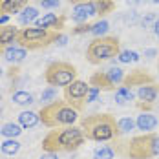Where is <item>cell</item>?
Segmentation results:
<instances>
[{
    "label": "cell",
    "instance_id": "4fadbf2b",
    "mask_svg": "<svg viewBox=\"0 0 159 159\" xmlns=\"http://www.w3.org/2000/svg\"><path fill=\"white\" fill-rule=\"evenodd\" d=\"M30 6V0H0V16H11Z\"/></svg>",
    "mask_w": 159,
    "mask_h": 159
},
{
    "label": "cell",
    "instance_id": "ac0fdd59",
    "mask_svg": "<svg viewBox=\"0 0 159 159\" xmlns=\"http://www.w3.org/2000/svg\"><path fill=\"white\" fill-rule=\"evenodd\" d=\"M39 123H40V117L35 111L26 110V111H22V113H18V125L22 128H33V126H37Z\"/></svg>",
    "mask_w": 159,
    "mask_h": 159
},
{
    "label": "cell",
    "instance_id": "5bb4252c",
    "mask_svg": "<svg viewBox=\"0 0 159 159\" xmlns=\"http://www.w3.org/2000/svg\"><path fill=\"white\" fill-rule=\"evenodd\" d=\"M93 15H97L93 2H90V4H79V6H75V9L71 13V20L82 24V22H86V18H90V16H93Z\"/></svg>",
    "mask_w": 159,
    "mask_h": 159
},
{
    "label": "cell",
    "instance_id": "ee69618b",
    "mask_svg": "<svg viewBox=\"0 0 159 159\" xmlns=\"http://www.w3.org/2000/svg\"><path fill=\"white\" fill-rule=\"evenodd\" d=\"M0 75H2V70H0Z\"/></svg>",
    "mask_w": 159,
    "mask_h": 159
},
{
    "label": "cell",
    "instance_id": "ba28073f",
    "mask_svg": "<svg viewBox=\"0 0 159 159\" xmlns=\"http://www.w3.org/2000/svg\"><path fill=\"white\" fill-rule=\"evenodd\" d=\"M90 90V84L84 82V80H79L75 79L71 84H68L64 88V101H68L71 106H75L79 111H82L84 108V99H86V93Z\"/></svg>",
    "mask_w": 159,
    "mask_h": 159
},
{
    "label": "cell",
    "instance_id": "8fae6325",
    "mask_svg": "<svg viewBox=\"0 0 159 159\" xmlns=\"http://www.w3.org/2000/svg\"><path fill=\"white\" fill-rule=\"evenodd\" d=\"M16 35H18V30L15 26H11V24L0 26V55H4L6 49L16 44Z\"/></svg>",
    "mask_w": 159,
    "mask_h": 159
},
{
    "label": "cell",
    "instance_id": "9a60e30c",
    "mask_svg": "<svg viewBox=\"0 0 159 159\" xmlns=\"http://www.w3.org/2000/svg\"><path fill=\"white\" fill-rule=\"evenodd\" d=\"M159 95V84H146V86H141L139 90H137V97H139V101H143V102H150V104H154L156 102V99Z\"/></svg>",
    "mask_w": 159,
    "mask_h": 159
},
{
    "label": "cell",
    "instance_id": "5b68a950",
    "mask_svg": "<svg viewBox=\"0 0 159 159\" xmlns=\"http://www.w3.org/2000/svg\"><path fill=\"white\" fill-rule=\"evenodd\" d=\"M61 39V31L57 30H44V28H24L18 30L16 35V46L24 48L26 51L48 48Z\"/></svg>",
    "mask_w": 159,
    "mask_h": 159
},
{
    "label": "cell",
    "instance_id": "603a6c76",
    "mask_svg": "<svg viewBox=\"0 0 159 159\" xmlns=\"http://www.w3.org/2000/svg\"><path fill=\"white\" fill-rule=\"evenodd\" d=\"M134 99V93H132V90H128L125 86H121V88H117L115 90V101H117V104H126Z\"/></svg>",
    "mask_w": 159,
    "mask_h": 159
},
{
    "label": "cell",
    "instance_id": "60d3db41",
    "mask_svg": "<svg viewBox=\"0 0 159 159\" xmlns=\"http://www.w3.org/2000/svg\"><path fill=\"white\" fill-rule=\"evenodd\" d=\"M7 20H9V16H0V26H6V24H7Z\"/></svg>",
    "mask_w": 159,
    "mask_h": 159
},
{
    "label": "cell",
    "instance_id": "f35d334b",
    "mask_svg": "<svg viewBox=\"0 0 159 159\" xmlns=\"http://www.w3.org/2000/svg\"><path fill=\"white\" fill-rule=\"evenodd\" d=\"M152 30H154V35L159 39V18L156 20V24H154V28H152Z\"/></svg>",
    "mask_w": 159,
    "mask_h": 159
},
{
    "label": "cell",
    "instance_id": "8992f818",
    "mask_svg": "<svg viewBox=\"0 0 159 159\" xmlns=\"http://www.w3.org/2000/svg\"><path fill=\"white\" fill-rule=\"evenodd\" d=\"M121 53V40L117 37H97L86 48V61L93 66L106 62L111 59H117Z\"/></svg>",
    "mask_w": 159,
    "mask_h": 159
},
{
    "label": "cell",
    "instance_id": "ffe728a7",
    "mask_svg": "<svg viewBox=\"0 0 159 159\" xmlns=\"http://www.w3.org/2000/svg\"><path fill=\"white\" fill-rule=\"evenodd\" d=\"M0 134L4 137H7V139H15V137H18L22 134V126L18 123H6L2 126V130H0Z\"/></svg>",
    "mask_w": 159,
    "mask_h": 159
},
{
    "label": "cell",
    "instance_id": "cb8c5ba5",
    "mask_svg": "<svg viewBox=\"0 0 159 159\" xmlns=\"http://www.w3.org/2000/svg\"><path fill=\"white\" fill-rule=\"evenodd\" d=\"M106 73L110 75V79L113 80V84H115V86L123 84V80H125V70H123V68L113 66V68H108V70H106Z\"/></svg>",
    "mask_w": 159,
    "mask_h": 159
},
{
    "label": "cell",
    "instance_id": "d4e9b609",
    "mask_svg": "<svg viewBox=\"0 0 159 159\" xmlns=\"http://www.w3.org/2000/svg\"><path fill=\"white\" fill-rule=\"evenodd\" d=\"M13 101H15L16 104H20V106H28V104L35 102L33 101V95L28 93V92H15L13 93Z\"/></svg>",
    "mask_w": 159,
    "mask_h": 159
},
{
    "label": "cell",
    "instance_id": "7402d4cb",
    "mask_svg": "<svg viewBox=\"0 0 159 159\" xmlns=\"http://www.w3.org/2000/svg\"><path fill=\"white\" fill-rule=\"evenodd\" d=\"M0 150H2V154H6V156H15L16 152L20 150V143H18L16 139H6L4 143L0 144Z\"/></svg>",
    "mask_w": 159,
    "mask_h": 159
},
{
    "label": "cell",
    "instance_id": "836d02e7",
    "mask_svg": "<svg viewBox=\"0 0 159 159\" xmlns=\"http://www.w3.org/2000/svg\"><path fill=\"white\" fill-rule=\"evenodd\" d=\"M97 97H99V90H97L95 86H90V90H88V93H86L84 102H93V101H97Z\"/></svg>",
    "mask_w": 159,
    "mask_h": 159
},
{
    "label": "cell",
    "instance_id": "8d00e7d4",
    "mask_svg": "<svg viewBox=\"0 0 159 159\" xmlns=\"http://www.w3.org/2000/svg\"><path fill=\"white\" fill-rule=\"evenodd\" d=\"M70 4H73V6H79V4H90V2H95V0H68Z\"/></svg>",
    "mask_w": 159,
    "mask_h": 159
},
{
    "label": "cell",
    "instance_id": "e0dca14e",
    "mask_svg": "<svg viewBox=\"0 0 159 159\" xmlns=\"http://www.w3.org/2000/svg\"><path fill=\"white\" fill-rule=\"evenodd\" d=\"M26 57H28L26 49L20 48V46H11L9 49H6V53H4V59H6L9 64H18V62H22Z\"/></svg>",
    "mask_w": 159,
    "mask_h": 159
},
{
    "label": "cell",
    "instance_id": "1f68e13d",
    "mask_svg": "<svg viewBox=\"0 0 159 159\" xmlns=\"http://www.w3.org/2000/svg\"><path fill=\"white\" fill-rule=\"evenodd\" d=\"M156 20H157V16L154 15V13H148V15H144L143 18H141V26H143V28H154Z\"/></svg>",
    "mask_w": 159,
    "mask_h": 159
},
{
    "label": "cell",
    "instance_id": "f6af8a7d",
    "mask_svg": "<svg viewBox=\"0 0 159 159\" xmlns=\"http://www.w3.org/2000/svg\"><path fill=\"white\" fill-rule=\"evenodd\" d=\"M0 113H2V108H0Z\"/></svg>",
    "mask_w": 159,
    "mask_h": 159
},
{
    "label": "cell",
    "instance_id": "7c38bea8",
    "mask_svg": "<svg viewBox=\"0 0 159 159\" xmlns=\"http://www.w3.org/2000/svg\"><path fill=\"white\" fill-rule=\"evenodd\" d=\"M90 86H95L99 92H115V84L110 79V75L106 73V70H101L95 71L92 77H90Z\"/></svg>",
    "mask_w": 159,
    "mask_h": 159
},
{
    "label": "cell",
    "instance_id": "52a82bcc",
    "mask_svg": "<svg viewBox=\"0 0 159 159\" xmlns=\"http://www.w3.org/2000/svg\"><path fill=\"white\" fill-rule=\"evenodd\" d=\"M77 68L73 66V64L66 62V61H55V62H51L46 68V71H44V80L48 82L49 86H68V84H71L73 80L77 79Z\"/></svg>",
    "mask_w": 159,
    "mask_h": 159
},
{
    "label": "cell",
    "instance_id": "484cf974",
    "mask_svg": "<svg viewBox=\"0 0 159 159\" xmlns=\"http://www.w3.org/2000/svg\"><path fill=\"white\" fill-rule=\"evenodd\" d=\"M115 152L111 146H101V148H95L93 152V159H113Z\"/></svg>",
    "mask_w": 159,
    "mask_h": 159
},
{
    "label": "cell",
    "instance_id": "d590c367",
    "mask_svg": "<svg viewBox=\"0 0 159 159\" xmlns=\"http://www.w3.org/2000/svg\"><path fill=\"white\" fill-rule=\"evenodd\" d=\"M40 159H59V154H53V152H44Z\"/></svg>",
    "mask_w": 159,
    "mask_h": 159
},
{
    "label": "cell",
    "instance_id": "9c48e42d",
    "mask_svg": "<svg viewBox=\"0 0 159 159\" xmlns=\"http://www.w3.org/2000/svg\"><path fill=\"white\" fill-rule=\"evenodd\" d=\"M156 79L146 71V70H141V68H137V70H134V71H130L125 75V80H123V86L128 88V90H132L134 86H137V88H141V86H146V84H154Z\"/></svg>",
    "mask_w": 159,
    "mask_h": 159
},
{
    "label": "cell",
    "instance_id": "7a4b0ae2",
    "mask_svg": "<svg viewBox=\"0 0 159 159\" xmlns=\"http://www.w3.org/2000/svg\"><path fill=\"white\" fill-rule=\"evenodd\" d=\"M80 130L84 134L86 141H97V143H104V141H113L119 139L121 132L117 126L115 117L110 113H92L80 119Z\"/></svg>",
    "mask_w": 159,
    "mask_h": 159
},
{
    "label": "cell",
    "instance_id": "e575fe53",
    "mask_svg": "<svg viewBox=\"0 0 159 159\" xmlns=\"http://www.w3.org/2000/svg\"><path fill=\"white\" fill-rule=\"evenodd\" d=\"M125 20H126L128 24H135V22H139V16H137V13H135V11H130V13H126Z\"/></svg>",
    "mask_w": 159,
    "mask_h": 159
},
{
    "label": "cell",
    "instance_id": "d6a6232c",
    "mask_svg": "<svg viewBox=\"0 0 159 159\" xmlns=\"http://www.w3.org/2000/svg\"><path fill=\"white\" fill-rule=\"evenodd\" d=\"M37 2H39V6L44 7V9H55V7H59V4H61V0H37Z\"/></svg>",
    "mask_w": 159,
    "mask_h": 159
},
{
    "label": "cell",
    "instance_id": "b9f144b4",
    "mask_svg": "<svg viewBox=\"0 0 159 159\" xmlns=\"http://www.w3.org/2000/svg\"><path fill=\"white\" fill-rule=\"evenodd\" d=\"M146 2H150V4H159V0H146Z\"/></svg>",
    "mask_w": 159,
    "mask_h": 159
},
{
    "label": "cell",
    "instance_id": "2e32d148",
    "mask_svg": "<svg viewBox=\"0 0 159 159\" xmlns=\"http://www.w3.org/2000/svg\"><path fill=\"white\" fill-rule=\"evenodd\" d=\"M135 126L139 128V130H143L144 134L146 132H152L154 128L157 126V117L152 115V113H141L137 117V121H135Z\"/></svg>",
    "mask_w": 159,
    "mask_h": 159
},
{
    "label": "cell",
    "instance_id": "30bf717a",
    "mask_svg": "<svg viewBox=\"0 0 159 159\" xmlns=\"http://www.w3.org/2000/svg\"><path fill=\"white\" fill-rule=\"evenodd\" d=\"M64 22H66V15L46 13L44 16L35 20V26L37 28H44V30H57V31H61L64 28Z\"/></svg>",
    "mask_w": 159,
    "mask_h": 159
},
{
    "label": "cell",
    "instance_id": "ab89813d",
    "mask_svg": "<svg viewBox=\"0 0 159 159\" xmlns=\"http://www.w3.org/2000/svg\"><path fill=\"white\" fill-rule=\"evenodd\" d=\"M156 53H157L156 49H146V51H144V55H146V57H154Z\"/></svg>",
    "mask_w": 159,
    "mask_h": 159
},
{
    "label": "cell",
    "instance_id": "4dcf8cb0",
    "mask_svg": "<svg viewBox=\"0 0 159 159\" xmlns=\"http://www.w3.org/2000/svg\"><path fill=\"white\" fill-rule=\"evenodd\" d=\"M93 30V24L92 22H82L79 26H75L73 30H71V35H84V33H92Z\"/></svg>",
    "mask_w": 159,
    "mask_h": 159
},
{
    "label": "cell",
    "instance_id": "277c9868",
    "mask_svg": "<svg viewBox=\"0 0 159 159\" xmlns=\"http://www.w3.org/2000/svg\"><path fill=\"white\" fill-rule=\"evenodd\" d=\"M80 111L71 106L68 101H53L46 106H42L39 111L40 123L46 128H64V126H73L79 119Z\"/></svg>",
    "mask_w": 159,
    "mask_h": 159
},
{
    "label": "cell",
    "instance_id": "83f0119b",
    "mask_svg": "<svg viewBox=\"0 0 159 159\" xmlns=\"http://www.w3.org/2000/svg\"><path fill=\"white\" fill-rule=\"evenodd\" d=\"M110 30V24H108V20H99V22H95L93 24V30H92V33L97 37H104V33Z\"/></svg>",
    "mask_w": 159,
    "mask_h": 159
},
{
    "label": "cell",
    "instance_id": "6da1fadb",
    "mask_svg": "<svg viewBox=\"0 0 159 159\" xmlns=\"http://www.w3.org/2000/svg\"><path fill=\"white\" fill-rule=\"evenodd\" d=\"M113 141V152L126 159H152L159 156V135L154 132L134 135L128 141Z\"/></svg>",
    "mask_w": 159,
    "mask_h": 159
},
{
    "label": "cell",
    "instance_id": "3957f363",
    "mask_svg": "<svg viewBox=\"0 0 159 159\" xmlns=\"http://www.w3.org/2000/svg\"><path fill=\"white\" fill-rule=\"evenodd\" d=\"M84 134L80 126H64L57 130H49L42 139V150L53 154H70L79 150L84 144Z\"/></svg>",
    "mask_w": 159,
    "mask_h": 159
},
{
    "label": "cell",
    "instance_id": "44dd1931",
    "mask_svg": "<svg viewBox=\"0 0 159 159\" xmlns=\"http://www.w3.org/2000/svg\"><path fill=\"white\" fill-rule=\"evenodd\" d=\"M95 11L99 16H106L108 13H111L115 9V2L113 0H95Z\"/></svg>",
    "mask_w": 159,
    "mask_h": 159
},
{
    "label": "cell",
    "instance_id": "74e56055",
    "mask_svg": "<svg viewBox=\"0 0 159 159\" xmlns=\"http://www.w3.org/2000/svg\"><path fill=\"white\" fill-rule=\"evenodd\" d=\"M143 2H146V0H126L128 6H139V4H143Z\"/></svg>",
    "mask_w": 159,
    "mask_h": 159
},
{
    "label": "cell",
    "instance_id": "4316f807",
    "mask_svg": "<svg viewBox=\"0 0 159 159\" xmlns=\"http://www.w3.org/2000/svg\"><path fill=\"white\" fill-rule=\"evenodd\" d=\"M117 61L119 62H123V64H126V62H137L139 61V55L135 53V51H130V49H121V53H119V57H117Z\"/></svg>",
    "mask_w": 159,
    "mask_h": 159
},
{
    "label": "cell",
    "instance_id": "d6986e66",
    "mask_svg": "<svg viewBox=\"0 0 159 159\" xmlns=\"http://www.w3.org/2000/svg\"><path fill=\"white\" fill-rule=\"evenodd\" d=\"M37 18H39V11H37V7H33V6L24 7V9L18 13V22L24 24V26H30V24L35 22Z\"/></svg>",
    "mask_w": 159,
    "mask_h": 159
},
{
    "label": "cell",
    "instance_id": "f1b7e54d",
    "mask_svg": "<svg viewBox=\"0 0 159 159\" xmlns=\"http://www.w3.org/2000/svg\"><path fill=\"white\" fill-rule=\"evenodd\" d=\"M117 126H119V132H121V134H128L130 130H134L135 121H134V119H130V117H123V119H119V121H117Z\"/></svg>",
    "mask_w": 159,
    "mask_h": 159
},
{
    "label": "cell",
    "instance_id": "7bdbcfd3",
    "mask_svg": "<svg viewBox=\"0 0 159 159\" xmlns=\"http://www.w3.org/2000/svg\"><path fill=\"white\" fill-rule=\"evenodd\" d=\"M157 71H159V59H157Z\"/></svg>",
    "mask_w": 159,
    "mask_h": 159
},
{
    "label": "cell",
    "instance_id": "f546056e",
    "mask_svg": "<svg viewBox=\"0 0 159 159\" xmlns=\"http://www.w3.org/2000/svg\"><path fill=\"white\" fill-rule=\"evenodd\" d=\"M40 101H42V102H46V104L53 102V101H57V88H55V86H48V88L42 92Z\"/></svg>",
    "mask_w": 159,
    "mask_h": 159
}]
</instances>
